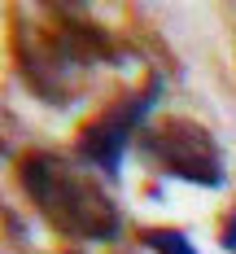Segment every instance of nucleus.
<instances>
[{
    "label": "nucleus",
    "mask_w": 236,
    "mask_h": 254,
    "mask_svg": "<svg viewBox=\"0 0 236 254\" xmlns=\"http://www.w3.org/2000/svg\"><path fill=\"white\" fill-rule=\"evenodd\" d=\"M18 184L26 189L31 206L66 237L114 241L123 228V215L109 202V193L57 153H26L18 162Z\"/></svg>",
    "instance_id": "1"
},
{
    "label": "nucleus",
    "mask_w": 236,
    "mask_h": 254,
    "mask_svg": "<svg viewBox=\"0 0 236 254\" xmlns=\"http://www.w3.org/2000/svg\"><path fill=\"white\" fill-rule=\"evenodd\" d=\"M140 145L166 176L206 184V189L223 184V153L214 145V136L192 119H157L153 127H144Z\"/></svg>",
    "instance_id": "2"
},
{
    "label": "nucleus",
    "mask_w": 236,
    "mask_h": 254,
    "mask_svg": "<svg viewBox=\"0 0 236 254\" xmlns=\"http://www.w3.org/2000/svg\"><path fill=\"white\" fill-rule=\"evenodd\" d=\"M157 97H162V79H149L144 92L123 97L118 105H109L101 119H92V123L79 131V145H75L79 162H92V167H101L105 176H118V162H123V153H127L131 131L144 123V114L153 110Z\"/></svg>",
    "instance_id": "4"
},
{
    "label": "nucleus",
    "mask_w": 236,
    "mask_h": 254,
    "mask_svg": "<svg viewBox=\"0 0 236 254\" xmlns=\"http://www.w3.org/2000/svg\"><path fill=\"white\" fill-rule=\"evenodd\" d=\"M223 250H232V254H236V210L228 215V224H223Z\"/></svg>",
    "instance_id": "6"
},
{
    "label": "nucleus",
    "mask_w": 236,
    "mask_h": 254,
    "mask_svg": "<svg viewBox=\"0 0 236 254\" xmlns=\"http://www.w3.org/2000/svg\"><path fill=\"white\" fill-rule=\"evenodd\" d=\"M140 241H144L149 250H157V254H197V246H192L180 228H144Z\"/></svg>",
    "instance_id": "5"
},
{
    "label": "nucleus",
    "mask_w": 236,
    "mask_h": 254,
    "mask_svg": "<svg viewBox=\"0 0 236 254\" xmlns=\"http://www.w3.org/2000/svg\"><path fill=\"white\" fill-rule=\"evenodd\" d=\"M18 70H22V79L31 83L35 97H44L52 105H66V101H75L79 75L88 70V62L52 26L44 35H18Z\"/></svg>",
    "instance_id": "3"
}]
</instances>
